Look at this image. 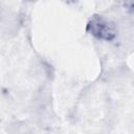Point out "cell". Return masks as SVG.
<instances>
[{
  "label": "cell",
  "mask_w": 134,
  "mask_h": 134,
  "mask_svg": "<svg viewBox=\"0 0 134 134\" xmlns=\"http://www.w3.org/2000/svg\"><path fill=\"white\" fill-rule=\"evenodd\" d=\"M86 30L93 38L106 42H111L115 40L118 35L117 25L111 20L99 15H94L90 18L87 23Z\"/></svg>",
  "instance_id": "obj_1"
},
{
  "label": "cell",
  "mask_w": 134,
  "mask_h": 134,
  "mask_svg": "<svg viewBox=\"0 0 134 134\" xmlns=\"http://www.w3.org/2000/svg\"><path fill=\"white\" fill-rule=\"evenodd\" d=\"M124 2V6L130 10V12H134V0H122Z\"/></svg>",
  "instance_id": "obj_2"
},
{
  "label": "cell",
  "mask_w": 134,
  "mask_h": 134,
  "mask_svg": "<svg viewBox=\"0 0 134 134\" xmlns=\"http://www.w3.org/2000/svg\"><path fill=\"white\" fill-rule=\"evenodd\" d=\"M24 1H35V0H24Z\"/></svg>",
  "instance_id": "obj_3"
}]
</instances>
